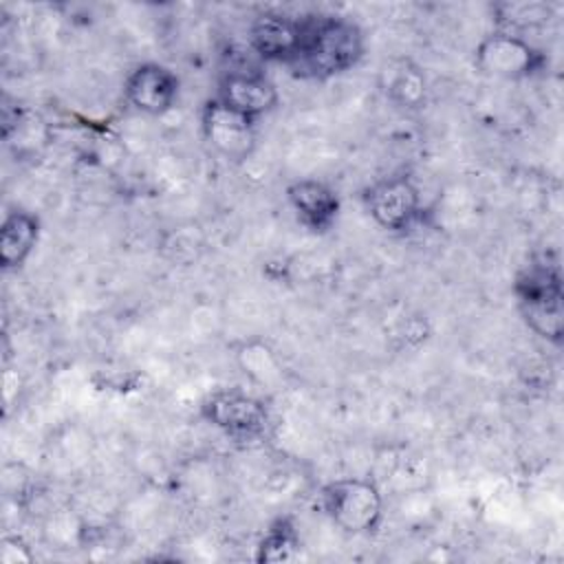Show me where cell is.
Segmentation results:
<instances>
[{
	"mask_svg": "<svg viewBox=\"0 0 564 564\" xmlns=\"http://www.w3.org/2000/svg\"><path fill=\"white\" fill-rule=\"evenodd\" d=\"M364 55L361 29L341 15H304L302 40L286 68L300 79H328L350 70Z\"/></svg>",
	"mask_w": 564,
	"mask_h": 564,
	"instance_id": "cell-1",
	"label": "cell"
},
{
	"mask_svg": "<svg viewBox=\"0 0 564 564\" xmlns=\"http://www.w3.org/2000/svg\"><path fill=\"white\" fill-rule=\"evenodd\" d=\"M388 84L386 93L388 97L403 106V108H419L425 99V77L423 73L410 64V62H399L397 68H386Z\"/></svg>",
	"mask_w": 564,
	"mask_h": 564,
	"instance_id": "cell-13",
	"label": "cell"
},
{
	"mask_svg": "<svg viewBox=\"0 0 564 564\" xmlns=\"http://www.w3.org/2000/svg\"><path fill=\"white\" fill-rule=\"evenodd\" d=\"M40 238V218L24 209L4 216L0 227V264L18 269L26 262Z\"/></svg>",
	"mask_w": 564,
	"mask_h": 564,
	"instance_id": "cell-12",
	"label": "cell"
},
{
	"mask_svg": "<svg viewBox=\"0 0 564 564\" xmlns=\"http://www.w3.org/2000/svg\"><path fill=\"white\" fill-rule=\"evenodd\" d=\"M123 95L134 110L161 117L176 104L178 77L163 64L145 62L130 70L123 84Z\"/></svg>",
	"mask_w": 564,
	"mask_h": 564,
	"instance_id": "cell-8",
	"label": "cell"
},
{
	"mask_svg": "<svg viewBox=\"0 0 564 564\" xmlns=\"http://www.w3.org/2000/svg\"><path fill=\"white\" fill-rule=\"evenodd\" d=\"M300 551V535L289 518H278L271 522L262 540L258 542V562H289Z\"/></svg>",
	"mask_w": 564,
	"mask_h": 564,
	"instance_id": "cell-15",
	"label": "cell"
},
{
	"mask_svg": "<svg viewBox=\"0 0 564 564\" xmlns=\"http://www.w3.org/2000/svg\"><path fill=\"white\" fill-rule=\"evenodd\" d=\"M513 293L529 328L551 344L564 339V293L555 258H533L516 278Z\"/></svg>",
	"mask_w": 564,
	"mask_h": 564,
	"instance_id": "cell-2",
	"label": "cell"
},
{
	"mask_svg": "<svg viewBox=\"0 0 564 564\" xmlns=\"http://www.w3.org/2000/svg\"><path fill=\"white\" fill-rule=\"evenodd\" d=\"M286 200L297 220L315 234L328 231L339 214V198L335 189L315 178L293 181L286 187Z\"/></svg>",
	"mask_w": 564,
	"mask_h": 564,
	"instance_id": "cell-11",
	"label": "cell"
},
{
	"mask_svg": "<svg viewBox=\"0 0 564 564\" xmlns=\"http://www.w3.org/2000/svg\"><path fill=\"white\" fill-rule=\"evenodd\" d=\"M33 553L29 551V546L22 544V540L18 538H4L2 546H0V562L2 564H24L31 562Z\"/></svg>",
	"mask_w": 564,
	"mask_h": 564,
	"instance_id": "cell-16",
	"label": "cell"
},
{
	"mask_svg": "<svg viewBox=\"0 0 564 564\" xmlns=\"http://www.w3.org/2000/svg\"><path fill=\"white\" fill-rule=\"evenodd\" d=\"M319 498L330 522L352 535L372 533L383 518L381 491L364 478L333 480L324 485Z\"/></svg>",
	"mask_w": 564,
	"mask_h": 564,
	"instance_id": "cell-3",
	"label": "cell"
},
{
	"mask_svg": "<svg viewBox=\"0 0 564 564\" xmlns=\"http://www.w3.org/2000/svg\"><path fill=\"white\" fill-rule=\"evenodd\" d=\"M214 97L258 121L262 115L275 108L278 88L264 73L256 68H229L223 73Z\"/></svg>",
	"mask_w": 564,
	"mask_h": 564,
	"instance_id": "cell-9",
	"label": "cell"
},
{
	"mask_svg": "<svg viewBox=\"0 0 564 564\" xmlns=\"http://www.w3.org/2000/svg\"><path fill=\"white\" fill-rule=\"evenodd\" d=\"M200 128L207 145L227 161L240 163L256 150V119L229 108L218 97L205 101L200 110Z\"/></svg>",
	"mask_w": 564,
	"mask_h": 564,
	"instance_id": "cell-5",
	"label": "cell"
},
{
	"mask_svg": "<svg viewBox=\"0 0 564 564\" xmlns=\"http://www.w3.org/2000/svg\"><path fill=\"white\" fill-rule=\"evenodd\" d=\"M200 416L227 438L238 443L258 441L269 425L264 403L238 388H220L209 392L200 403Z\"/></svg>",
	"mask_w": 564,
	"mask_h": 564,
	"instance_id": "cell-4",
	"label": "cell"
},
{
	"mask_svg": "<svg viewBox=\"0 0 564 564\" xmlns=\"http://www.w3.org/2000/svg\"><path fill=\"white\" fill-rule=\"evenodd\" d=\"M474 64L487 77L522 79L544 66V55L524 37L511 31H496L478 42Z\"/></svg>",
	"mask_w": 564,
	"mask_h": 564,
	"instance_id": "cell-6",
	"label": "cell"
},
{
	"mask_svg": "<svg viewBox=\"0 0 564 564\" xmlns=\"http://www.w3.org/2000/svg\"><path fill=\"white\" fill-rule=\"evenodd\" d=\"M302 40V18L264 11L249 24V48L264 62L289 64Z\"/></svg>",
	"mask_w": 564,
	"mask_h": 564,
	"instance_id": "cell-10",
	"label": "cell"
},
{
	"mask_svg": "<svg viewBox=\"0 0 564 564\" xmlns=\"http://www.w3.org/2000/svg\"><path fill=\"white\" fill-rule=\"evenodd\" d=\"M364 205L372 220L388 231H405L421 216L419 187L408 176H386L364 192Z\"/></svg>",
	"mask_w": 564,
	"mask_h": 564,
	"instance_id": "cell-7",
	"label": "cell"
},
{
	"mask_svg": "<svg viewBox=\"0 0 564 564\" xmlns=\"http://www.w3.org/2000/svg\"><path fill=\"white\" fill-rule=\"evenodd\" d=\"M238 364L245 375H249L260 386H275L282 379V366L273 350L262 341H247L236 352Z\"/></svg>",
	"mask_w": 564,
	"mask_h": 564,
	"instance_id": "cell-14",
	"label": "cell"
}]
</instances>
